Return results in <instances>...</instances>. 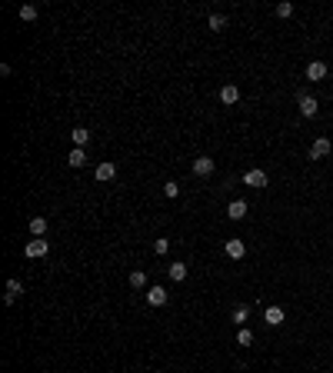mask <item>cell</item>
Segmentation results:
<instances>
[{
	"instance_id": "cell-1",
	"label": "cell",
	"mask_w": 333,
	"mask_h": 373,
	"mask_svg": "<svg viewBox=\"0 0 333 373\" xmlns=\"http://www.w3.org/2000/svg\"><path fill=\"white\" fill-rule=\"evenodd\" d=\"M330 150H333L330 137H317V140H313V147H310V157H313V160H320V157H327Z\"/></svg>"
},
{
	"instance_id": "cell-2",
	"label": "cell",
	"mask_w": 333,
	"mask_h": 373,
	"mask_svg": "<svg viewBox=\"0 0 333 373\" xmlns=\"http://www.w3.org/2000/svg\"><path fill=\"white\" fill-rule=\"evenodd\" d=\"M223 253H227L230 260H240V257H244V253H247V243L233 237V240H227V243H223Z\"/></svg>"
},
{
	"instance_id": "cell-3",
	"label": "cell",
	"mask_w": 333,
	"mask_h": 373,
	"mask_svg": "<svg viewBox=\"0 0 333 373\" xmlns=\"http://www.w3.org/2000/svg\"><path fill=\"white\" fill-rule=\"evenodd\" d=\"M323 77H327V64H323V60H310V64H307V80L317 84V80H323Z\"/></svg>"
},
{
	"instance_id": "cell-4",
	"label": "cell",
	"mask_w": 333,
	"mask_h": 373,
	"mask_svg": "<svg viewBox=\"0 0 333 373\" xmlns=\"http://www.w3.org/2000/svg\"><path fill=\"white\" fill-rule=\"evenodd\" d=\"M297 103H300V113H303V117H317V110H320V107H317V100H313L310 93H300Z\"/></svg>"
},
{
	"instance_id": "cell-5",
	"label": "cell",
	"mask_w": 333,
	"mask_h": 373,
	"mask_svg": "<svg viewBox=\"0 0 333 373\" xmlns=\"http://www.w3.org/2000/svg\"><path fill=\"white\" fill-rule=\"evenodd\" d=\"M244 184L253 186V190H260V186H266V174H263V170H247V174H244Z\"/></svg>"
},
{
	"instance_id": "cell-6",
	"label": "cell",
	"mask_w": 333,
	"mask_h": 373,
	"mask_svg": "<svg viewBox=\"0 0 333 373\" xmlns=\"http://www.w3.org/2000/svg\"><path fill=\"white\" fill-rule=\"evenodd\" d=\"M263 320H266V327H280V323L287 320V313H283V307H266Z\"/></svg>"
},
{
	"instance_id": "cell-7",
	"label": "cell",
	"mask_w": 333,
	"mask_h": 373,
	"mask_svg": "<svg viewBox=\"0 0 333 373\" xmlns=\"http://www.w3.org/2000/svg\"><path fill=\"white\" fill-rule=\"evenodd\" d=\"M47 250H50V243H47L44 237H37V240L27 243V257H47Z\"/></svg>"
},
{
	"instance_id": "cell-8",
	"label": "cell",
	"mask_w": 333,
	"mask_h": 373,
	"mask_svg": "<svg viewBox=\"0 0 333 373\" xmlns=\"http://www.w3.org/2000/svg\"><path fill=\"white\" fill-rule=\"evenodd\" d=\"M147 303H150V307H164L166 303V290L164 286H150V290H147Z\"/></svg>"
},
{
	"instance_id": "cell-9",
	"label": "cell",
	"mask_w": 333,
	"mask_h": 373,
	"mask_svg": "<svg viewBox=\"0 0 333 373\" xmlns=\"http://www.w3.org/2000/svg\"><path fill=\"white\" fill-rule=\"evenodd\" d=\"M193 174L197 177H210L213 174V160L210 157H197V160H193Z\"/></svg>"
},
{
	"instance_id": "cell-10",
	"label": "cell",
	"mask_w": 333,
	"mask_h": 373,
	"mask_svg": "<svg viewBox=\"0 0 333 373\" xmlns=\"http://www.w3.org/2000/svg\"><path fill=\"white\" fill-rule=\"evenodd\" d=\"M227 217H230V220H244V217H247V200H230Z\"/></svg>"
},
{
	"instance_id": "cell-11",
	"label": "cell",
	"mask_w": 333,
	"mask_h": 373,
	"mask_svg": "<svg viewBox=\"0 0 333 373\" xmlns=\"http://www.w3.org/2000/svg\"><path fill=\"white\" fill-rule=\"evenodd\" d=\"M97 180H113L117 177V164H110V160H103V164H97Z\"/></svg>"
},
{
	"instance_id": "cell-12",
	"label": "cell",
	"mask_w": 333,
	"mask_h": 373,
	"mask_svg": "<svg viewBox=\"0 0 333 373\" xmlns=\"http://www.w3.org/2000/svg\"><path fill=\"white\" fill-rule=\"evenodd\" d=\"M220 100H223V103H237V100H240V90H237V84H227V87H220Z\"/></svg>"
},
{
	"instance_id": "cell-13",
	"label": "cell",
	"mask_w": 333,
	"mask_h": 373,
	"mask_svg": "<svg viewBox=\"0 0 333 373\" xmlns=\"http://www.w3.org/2000/svg\"><path fill=\"white\" fill-rule=\"evenodd\" d=\"M67 164H70V167H83V164H87V150H83V147H74L70 157H67Z\"/></svg>"
},
{
	"instance_id": "cell-14",
	"label": "cell",
	"mask_w": 333,
	"mask_h": 373,
	"mask_svg": "<svg viewBox=\"0 0 333 373\" xmlns=\"http://www.w3.org/2000/svg\"><path fill=\"white\" fill-rule=\"evenodd\" d=\"M166 274H170V280H177V283H180V280H187V264H180V260H177V264L166 267Z\"/></svg>"
},
{
	"instance_id": "cell-15",
	"label": "cell",
	"mask_w": 333,
	"mask_h": 373,
	"mask_svg": "<svg viewBox=\"0 0 333 373\" xmlns=\"http://www.w3.org/2000/svg\"><path fill=\"white\" fill-rule=\"evenodd\" d=\"M20 293H23L20 280H7V293H3V300H7V303H13V300H17Z\"/></svg>"
},
{
	"instance_id": "cell-16",
	"label": "cell",
	"mask_w": 333,
	"mask_h": 373,
	"mask_svg": "<svg viewBox=\"0 0 333 373\" xmlns=\"http://www.w3.org/2000/svg\"><path fill=\"white\" fill-rule=\"evenodd\" d=\"M70 137H74V147H87V143H90V130H87V127H77Z\"/></svg>"
},
{
	"instance_id": "cell-17",
	"label": "cell",
	"mask_w": 333,
	"mask_h": 373,
	"mask_svg": "<svg viewBox=\"0 0 333 373\" xmlns=\"http://www.w3.org/2000/svg\"><path fill=\"white\" fill-rule=\"evenodd\" d=\"M30 233L33 237H44L47 233V217H33L30 220Z\"/></svg>"
},
{
	"instance_id": "cell-18",
	"label": "cell",
	"mask_w": 333,
	"mask_h": 373,
	"mask_svg": "<svg viewBox=\"0 0 333 373\" xmlns=\"http://www.w3.org/2000/svg\"><path fill=\"white\" fill-rule=\"evenodd\" d=\"M207 27H210V30H223V27H227V17H223V13H210V17H207Z\"/></svg>"
},
{
	"instance_id": "cell-19",
	"label": "cell",
	"mask_w": 333,
	"mask_h": 373,
	"mask_svg": "<svg viewBox=\"0 0 333 373\" xmlns=\"http://www.w3.org/2000/svg\"><path fill=\"white\" fill-rule=\"evenodd\" d=\"M130 286H133V290H144V286H147V274H144V270H133V274H130Z\"/></svg>"
},
{
	"instance_id": "cell-20",
	"label": "cell",
	"mask_w": 333,
	"mask_h": 373,
	"mask_svg": "<svg viewBox=\"0 0 333 373\" xmlns=\"http://www.w3.org/2000/svg\"><path fill=\"white\" fill-rule=\"evenodd\" d=\"M164 193H166L170 200H177V197H180V184H177V180H166V184H164Z\"/></svg>"
},
{
	"instance_id": "cell-21",
	"label": "cell",
	"mask_w": 333,
	"mask_h": 373,
	"mask_svg": "<svg viewBox=\"0 0 333 373\" xmlns=\"http://www.w3.org/2000/svg\"><path fill=\"white\" fill-rule=\"evenodd\" d=\"M247 317H250V307H247V303H240V307L233 310V323H247Z\"/></svg>"
},
{
	"instance_id": "cell-22",
	"label": "cell",
	"mask_w": 333,
	"mask_h": 373,
	"mask_svg": "<svg viewBox=\"0 0 333 373\" xmlns=\"http://www.w3.org/2000/svg\"><path fill=\"white\" fill-rule=\"evenodd\" d=\"M20 20H37V7L33 3H23L20 7Z\"/></svg>"
},
{
	"instance_id": "cell-23",
	"label": "cell",
	"mask_w": 333,
	"mask_h": 373,
	"mask_svg": "<svg viewBox=\"0 0 333 373\" xmlns=\"http://www.w3.org/2000/svg\"><path fill=\"white\" fill-rule=\"evenodd\" d=\"M237 343H240V347H250V343H253V333H250V330H240V333H237Z\"/></svg>"
},
{
	"instance_id": "cell-24",
	"label": "cell",
	"mask_w": 333,
	"mask_h": 373,
	"mask_svg": "<svg viewBox=\"0 0 333 373\" xmlns=\"http://www.w3.org/2000/svg\"><path fill=\"white\" fill-rule=\"evenodd\" d=\"M166 250H170V240H166V237L154 240V253H166Z\"/></svg>"
},
{
	"instance_id": "cell-25",
	"label": "cell",
	"mask_w": 333,
	"mask_h": 373,
	"mask_svg": "<svg viewBox=\"0 0 333 373\" xmlns=\"http://www.w3.org/2000/svg\"><path fill=\"white\" fill-rule=\"evenodd\" d=\"M293 13V3H277V17H290Z\"/></svg>"
}]
</instances>
